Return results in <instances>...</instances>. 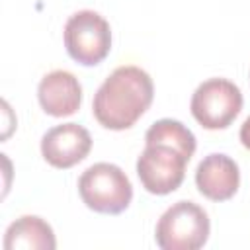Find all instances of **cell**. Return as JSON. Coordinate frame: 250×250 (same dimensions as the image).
<instances>
[{"label":"cell","mask_w":250,"mask_h":250,"mask_svg":"<svg viewBox=\"0 0 250 250\" xmlns=\"http://www.w3.org/2000/svg\"><path fill=\"white\" fill-rule=\"evenodd\" d=\"M240 143H242L244 148L250 150V115L244 119L242 127H240Z\"/></svg>","instance_id":"12"},{"label":"cell","mask_w":250,"mask_h":250,"mask_svg":"<svg viewBox=\"0 0 250 250\" xmlns=\"http://www.w3.org/2000/svg\"><path fill=\"white\" fill-rule=\"evenodd\" d=\"M154 98L152 78L139 66H117L98 88L92 102V113L100 125L111 131H123L150 107Z\"/></svg>","instance_id":"1"},{"label":"cell","mask_w":250,"mask_h":250,"mask_svg":"<svg viewBox=\"0 0 250 250\" xmlns=\"http://www.w3.org/2000/svg\"><path fill=\"white\" fill-rule=\"evenodd\" d=\"M195 186L203 197L211 201H227L240 186L238 164L223 152H211L195 170Z\"/></svg>","instance_id":"8"},{"label":"cell","mask_w":250,"mask_h":250,"mask_svg":"<svg viewBox=\"0 0 250 250\" xmlns=\"http://www.w3.org/2000/svg\"><path fill=\"white\" fill-rule=\"evenodd\" d=\"M146 145H168L178 148L188 160L195 152V137L193 133L176 119H158L145 133Z\"/></svg>","instance_id":"11"},{"label":"cell","mask_w":250,"mask_h":250,"mask_svg":"<svg viewBox=\"0 0 250 250\" xmlns=\"http://www.w3.org/2000/svg\"><path fill=\"white\" fill-rule=\"evenodd\" d=\"M188 162L189 160L174 146L146 145L137 158V176L148 193L166 195L182 186Z\"/></svg>","instance_id":"6"},{"label":"cell","mask_w":250,"mask_h":250,"mask_svg":"<svg viewBox=\"0 0 250 250\" xmlns=\"http://www.w3.org/2000/svg\"><path fill=\"white\" fill-rule=\"evenodd\" d=\"M37 98L45 113L53 117H66L78 111L82 104V86L72 72L53 70L41 78Z\"/></svg>","instance_id":"9"},{"label":"cell","mask_w":250,"mask_h":250,"mask_svg":"<svg viewBox=\"0 0 250 250\" xmlns=\"http://www.w3.org/2000/svg\"><path fill=\"white\" fill-rule=\"evenodd\" d=\"M209 230L211 223L203 207L193 201H176L160 215L154 238L162 250H197L207 242Z\"/></svg>","instance_id":"3"},{"label":"cell","mask_w":250,"mask_h":250,"mask_svg":"<svg viewBox=\"0 0 250 250\" xmlns=\"http://www.w3.org/2000/svg\"><path fill=\"white\" fill-rule=\"evenodd\" d=\"M78 193L88 209L104 215H119L133 199V186L119 166L98 162L78 178Z\"/></svg>","instance_id":"2"},{"label":"cell","mask_w":250,"mask_h":250,"mask_svg":"<svg viewBox=\"0 0 250 250\" xmlns=\"http://www.w3.org/2000/svg\"><path fill=\"white\" fill-rule=\"evenodd\" d=\"M57 240L49 223L35 215L16 219L4 234L6 250H55Z\"/></svg>","instance_id":"10"},{"label":"cell","mask_w":250,"mask_h":250,"mask_svg":"<svg viewBox=\"0 0 250 250\" xmlns=\"http://www.w3.org/2000/svg\"><path fill=\"white\" fill-rule=\"evenodd\" d=\"M189 109L201 127L227 129L242 109L240 88L227 78H209L195 88Z\"/></svg>","instance_id":"5"},{"label":"cell","mask_w":250,"mask_h":250,"mask_svg":"<svg viewBox=\"0 0 250 250\" xmlns=\"http://www.w3.org/2000/svg\"><path fill=\"white\" fill-rule=\"evenodd\" d=\"M92 148V137L78 123L51 127L41 139V154L53 168H72L82 162Z\"/></svg>","instance_id":"7"},{"label":"cell","mask_w":250,"mask_h":250,"mask_svg":"<svg viewBox=\"0 0 250 250\" xmlns=\"http://www.w3.org/2000/svg\"><path fill=\"white\" fill-rule=\"evenodd\" d=\"M64 47L70 59L84 66L100 64L111 49L109 23L94 10H80L64 23Z\"/></svg>","instance_id":"4"}]
</instances>
